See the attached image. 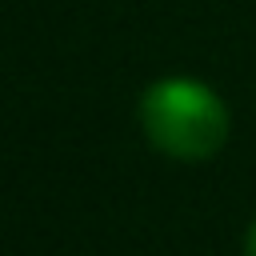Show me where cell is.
I'll return each mask as SVG.
<instances>
[{"label": "cell", "instance_id": "1", "mask_svg": "<svg viewBox=\"0 0 256 256\" xmlns=\"http://www.w3.org/2000/svg\"><path fill=\"white\" fill-rule=\"evenodd\" d=\"M140 124L164 156L208 160L228 140V104L200 80L168 76L140 96Z\"/></svg>", "mask_w": 256, "mask_h": 256}, {"label": "cell", "instance_id": "2", "mask_svg": "<svg viewBox=\"0 0 256 256\" xmlns=\"http://www.w3.org/2000/svg\"><path fill=\"white\" fill-rule=\"evenodd\" d=\"M244 256H256V220H252V228L244 236Z\"/></svg>", "mask_w": 256, "mask_h": 256}]
</instances>
